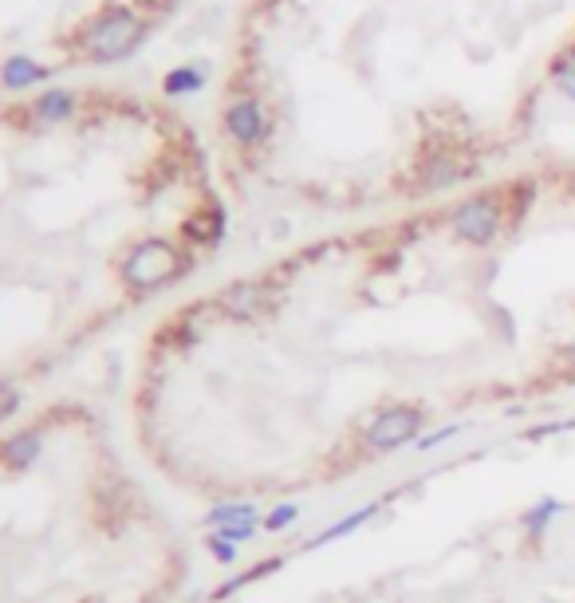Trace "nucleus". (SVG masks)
Listing matches in <instances>:
<instances>
[{
  "label": "nucleus",
  "instance_id": "1",
  "mask_svg": "<svg viewBox=\"0 0 575 603\" xmlns=\"http://www.w3.org/2000/svg\"><path fill=\"white\" fill-rule=\"evenodd\" d=\"M418 430H422V410H418V406H394V410H386V414H379V418L371 422L367 442H371L375 450H398V446L414 442Z\"/></svg>",
  "mask_w": 575,
  "mask_h": 603
},
{
  "label": "nucleus",
  "instance_id": "2",
  "mask_svg": "<svg viewBox=\"0 0 575 603\" xmlns=\"http://www.w3.org/2000/svg\"><path fill=\"white\" fill-rule=\"evenodd\" d=\"M36 454H40V434H16V438H8L4 442V450H0V462L8 469H24L36 462Z\"/></svg>",
  "mask_w": 575,
  "mask_h": 603
},
{
  "label": "nucleus",
  "instance_id": "3",
  "mask_svg": "<svg viewBox=\"0 0 575 603\" xmlns=\"http://www.w3.org/2000/svg\"><path fill=\"white\" fill-rule=\"evenodd\" d=\"M560 509H564V501L560 497H544V501H536L524 517H520V525H524V533H532V536H540L556 517H560Z\"/></svg>",
  "mask_w": 575,
  "mask_h": 603
},
{
  "label": "nucleus",
  "instance_id": "4",
  "mask_svg": "<svg viewBox=\"0 0 575 603\" xmlns=\"http://www.w3.org/2000/svg\"><path fill=\"white\" fill-rule=\"evenodd\" d=\"M375 517V505H363L359 513H351V517H343V521H335L327 533H320L308 548H323V544H331V540H339V536H347V533H355V529H363L367 521Z\"/></svg>",
  "mask_w": 575,
  "mask_h": 603
},
{
  "label": "nucleus",
  "instance_id": "5",
  "mask_svg": "<svg viewBox=\"0 0 575 603\" xmlns=\"http://www.w3.org/2000/svg\"><path fill=\"white\" fill-rule=\"evenodd\" d=\"M229 521H256V505L237 501V505H217L209 513V525H229Z\"/></svg>",
  "mask_w": 575,
  "mask_h": 603
},
{
  "label": "nucleus",
  "instance_id": "6",
  "mask_svg": "<svg viewBox=\"0 0 575 603\" xmlns=\"http://www.w3.org/2000/svg\"><path fill=\"white\" fill-rule=\"evenodd\" d=\"M296 517H300V509H296V505H280V509H272V513L264 517V529H272V533H276V529H288Z\"/></svg>",
  "mask_w": 575,
  "mask_h": 603
},
{
  "label": "nucleus",
  "instance_id": "7",
  "mask_svg": "<svg viewBox=\"0 0 575 603\" xmlns=\"http://www.w3.org/2000/svg\"><path fill=\"white\" fill-rule=\"evenodd\" d=\"M225 540H233V544H241V540H253L256 536V521H229V525H221V533Z\"/></svg>",
  "mask_w": 575,
  "mask_h": 603
},
{
  "label": "nucleus",
  "instance_id": "8",
  "mask_svg": "<svg viewBox=\"0 0 575 603\" xmlns=\"http://www.w3.org/2000/svg\"><path fill=\"white\" fill-rule=\"evenodd\" d=\"M209 552L221 560V564H233L237 560V548H233V540H225V536H209Z\"/></svg>",
  "mask_w": 575,
  "mask_h": 603
},
{
  "label": "nucleus",
  "instance_id": "9",
  "mask_svg": "<svg viewBox=\"0 0 575 603\" xmlns=\"http://www.w3.org/2000/svg\"><path fill=\"white\" fill-rule=\"evenodd\" d=\"M457 430H461V426H442V430H434L430 438H418V450H434V446H442V442H449Z\"/></svg>",
  "mask_w": 575,
  "mask_h": 603
},
{
  "label": "nucleus",
  "instance_id": "10",
  "mask_svg": "<svg viewBox=\"0 0 575 603\" xmlns=\"http://www.w3.org/2000/svg\"><path fill=\"white\" fill-rule=\"evenodd\" d=\"M12 410H16V391L0 383V418H4V414H12Z\"/></svg>",
  "mask_w": 575,
  "mask_h": 603
},
{
  "label": "nucleus",
  "instance_id": "11",
  "mask_svg": "<svg viewBox=\"0 0 575 603\" xmlns=\"http://www.w3.org/2000/svg\"><path fill=\"white\" fill-rule=\"evenodd\" d=\"M568 363H572V371H575V347L568 351Z\"/></svg>",
  "mask_w": 575,
  "mask_h": 603
}]
</instances>
